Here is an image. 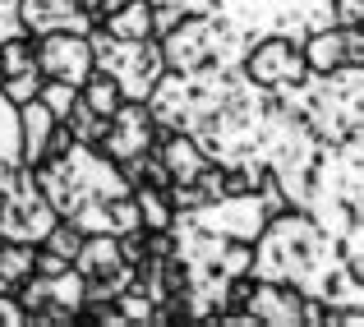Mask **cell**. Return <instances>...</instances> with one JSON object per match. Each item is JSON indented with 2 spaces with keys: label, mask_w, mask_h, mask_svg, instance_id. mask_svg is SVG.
<instances>
[{
  "label": "cell",
  "mask_w": 364,
  "mask_h": 327,
  "mask_svg": "<svg viewBox=\"0 0 364 327\" xmlns=\"http://www.w3.org/2000/svg\"><path fill=\"white\" fill-rule=\"evenodd\" d=\"M88 42H92V65L120 83L124 102H148L152 97V88L166 74V55H161L157 37H148V42H120V37H111L97 23L88 33Z\"/></svg>",
  "instance_id": "1"
},
{
  "label": "cell",
  "mask_w": 364,
  "mask_h": 327,
  "mask_svg": "<svg viewBox=\"0 0 364 327\" xmlns=\"http://www.w3.org/2000/svg\"><path fill=\"white\" fill-rule=\"evenodd\" d=\"M60 221L55 213V203L42 194V185H37L33 171H18L14 189L5 194V208H0V240H28V245H42L46 230Z\"/></svg>",
  "instance_id": "2"
},
{
  "label": "cell",
  "mask_w": 364,
  "mask_h": 327,
  "mask_svg": "<svg viewBox=\"0 0 364 327\" xmlns=\"http://www.w3.org/2000/svg\"><path fill=\"white\" fill-rule=\"evenodd\" d=\"M240 70L249 79L258 83V88L267 92H282V88H295V83L309 79V65H304V51L295 37L286 33H267V37H254L240 60Z\"/></svg>",
  "instance_id": "3"
},
{
  "label": "cell",
  "mask_w": 364,
  "mask_h": 327,
  "mask_svg": "<svg viewBox=\"0 0 364 327\" xmlns=\"http://www.w3.org/2000/svg\"><path fill=\"white\" fill-rule=\"evenodd\" d=\"M157 134H161V124H157L148 102H120L116 115L107 120V129H102V139H97V152H107L120 166V161L143 157V152L157 148Z\"/></svg>",
  "instance_id": "4"
},
{
  "label": "cell",
  "mask_w": 364,
  "mask_h": 327,
  "mask_svg": "<svg viewBox=\"0 0 364 327\" xmlns=\"http://www.w3.org/2000/svg\"><path fill=\"white\" fill-rule=\"evenodd\" d=\"M194 226L213 230V235L222 240H258V230L267 226V208L258 203V194L249 189V194H226V198H213V203L194 208V213H185Z\"/></svg>",
  "instance_id": "5"
},
{
  "label": "cell",
  "mask_w": 364,
  "mask_h": 327,
  "mask_svg": "<svg viewBox=\"0 0 364 327\" xmlns=\"http://www.w3.org/2000/svg\"><path fill=\"white\" fill-rule=\"evenodd\" d=\"M33 46H37V70L46 79H65L74 88H83L88 74L97 70L92 65V42L83 33H33Z\"/></svg>",
  "instance_id": "6"
},
{
  "label": "cell",
  "mask_w": 364,
  "mask_h": 327,
  "mask_svg": "<svg viewBox=\"0 0 364 327\" xmlns=\"http://www.w3.org/2000/svg\"><path fill=\"white\" fill-rule=\"evenodd\" d=\"M161 42V55H166V70L171 74H194L203 65H213V51H217V28H213V14H185Z\"/></svg>",
  "instance_id": "7"
},
{
  "label": "cell",
  "mask_w": 364,
  "mask_h": 327,
  "mask_svg": "<svg viewBox=\"0 0 364 327\" xmlns=\"http://www.w3.org/2000/svg\"><path fill=\"white\" fill-rule=\"evenodd\" d=\"M18 23L23 33H83L102 23L92 9H83V0H18Z\"/></svg>",
  "instance_id": "8"
},
{
  "label": "cell",
  "mask_w": 364,
  "mask_h": 327,
  "mask_svg": "<svg viewBox=\"0 0 364 327\" xmlns=\"http://www.w3.org/2000/svg\"><path fill=\"white\" fill-rule=\"evenodd\" d=\"M240 309H249L258 323H272V327H300L304 323V295L295 291V286L258 282L254 277V291H249V300Z\"/></svg>",
  "instance_id": "9"
},
{
  "label": "cell",
  "mask_w": 364,
  "mask_h": 327,
  "mask_svg": "<svg viewBox=\"0 0 364 327\" xmlns=\"http://www.w3.org/2000/svg\"><path fill=\"white\" fill-rule=\"evenodd\" d=\"M157 157L166 161L171 180H198L208 166H213V157L203 152V143H198L189 129H161L157 134Z\"/></svg>",
  "instance_id": "10"
},
{
  "label": "cell",
  "mask_w": 364,
  "mask_h": 327,
  "mask_svg": "<svg viewBox=\"0 0 364 327\" xmlns=\"http://www.w3.org/2000/svg\"><path fill=\"white\" fill-rule=\"evenodd\" d=\"M18 120H23V166L37 171V166L46 161V143H51V129H55L60 120L46 111L42 97L23 102V107H18Z\"/></svg>",
  "instance_id": "11"
},
{
  "label": "cell",
  "mask_w": 364,
  "mask_h": 327,
  "mask_svg": "<svg viewBox=\"0 0 364 327\" xmlns=\"http://www.w3.org/2000/svg\"><path fill=\"white\" fill-rule=\"evenodd\" d=\"M304 51V65H309V74H332L346 65V28H318V33H309L300 42Z\"/></svg>",
  "instance_id": "12"
},
{
  "label": "cell",
  "mask_w": 364,
  "mask_h": 327,
  "mask_svg": "<svg viewBox=\"0 0 364 327\" xmlns=\"http://www.w3.org/2000/svg\"><path fill=\"white\" fill-rule=\"evenodd\" d=\"M120 263H124L120 258V235H111V230L83 235V249H79V258H74V267H79L83 277H107V272H116Z\"/></svg>",
  "instance_id": "13"
},
{
  "label": "cell",
  "mask_w": 364,
  "mask_h": 327,
  "mask_svg": "<svg viewBox=\"0 0 364 327\" xmlns=\"http://www.w3.org/2000/svg\"><path fill=\"white\" fill-rule=\"evenodd\" d=\"M102 28L111 37H120V42H148V37H157L152 33V5L148 0H124L120 9H107Z\"/></svg>",
  "instance_id": "14"
},
{
  "label": "cell",
  "mask_w": 364,
  "mask_h": 327,
  "mask_svg": "<svg viewBox=\"0 0 364 327\" xmlns=\"http://www.w3.org/2000/svg\"><path fill=\"white\" fill-rule=\"evenodd\" d=\"M33 272H37V245H28V240H0V286L18 291Z\"/></svg>",
  "instance_id": "15"
},
{
  "label": "cell",
  "mask_w": 364,
  "mask_h": 327,
  "mask_svg": "<svg viewBox=\"0 0 364 327\" xmlns=\"http://www.w3.org/2000/svg\"><path fill=\"white\" fill-rule=\"evenodd\" d=\"M134 203H139V213H143V230H171L176 226V203H171L166 189L134 185Z\"/></svg>",
  "instance_id": "16"
},
{
  "label": "cell",
  "mask_w": 364,
  "mask_h": 327,
  "mask_svg": "<svg viewBox=\"0 0 364 327\" xmlns=\"http://www.w3.org/2000/svg\"><path fill=\"white\" fill-rule=\"evenodd\" d=\"M79 97H83V107H92V111L102 115V120H111V115H116V107L124 102V92H120V83L111 79V74L92 70V74H88V83L79 88Z\"/></svg>",
  "instance_id": "17"
},
{
  "label": "cell",
  "mask_w": 364,
  "mask_h": 327,
  "mask_svg": "<svg viewBox=\"0 0 364 327\" xmlns=\"http://www.w3.org/2000/svg\"><path fill=\"white\" fill-rule=\"evenodd\" d=\"M0 157L23 166V120H18V102L0 88Z\"/></svg>",
  "instance_id": "18"
},
{
  "label": "cell",
  "mask_w": 364,
  "mask_h": 327,
  "mask_svg": "<svg viewBox=\"0 0 364 327\" xmlns=\"http://www.w3.org/2000/svg\"><path fill=\"white\" fill-rule=\"evenodd\" d=\"M217 272L231 277V282L254 272V240H226L222 254H217Z\"/></svg>",
  "instance_id": "19"
},
{
  "label": "cell",
  "mask_w": 364,
  "mask_h": 327,
  "mask_svg": "<svg viewBox=\"0 0 364 327\" xmlns=\"http://www.w3.org/2000/svg\"><path fill=\"white\" fill-rule=\"evenodd\" d=\"M37 97L46 102V111H51L55 120H70V111L79 107V88L65 83V79H42V92H37Z\"/></svg>",
  "instance_id": "20"
},
{
  "label": "cell",
  "mask_w": 364,
  "mask_h": 327,
  "mask_svg": "<svg viewBox=\"0 0 364 327\" xmlns=\"http://www.w3.org/2000/svg\"><path fill=\"white\" fill-rule=\"evenodd\" d=\"M70 134H74V143H83V148H97V139H102V129H107V120H102L92 107H83V97H79V107L70 111Z\"/></svg>",
  "instance_id": "21"
},
{
  "label": "cell",
  "mask_w": 364,
  "mask_h": 327,
  "mask_svg": "<svg viewBox=\"0 0 364 327\" xmlns=\"http://www.w3.org/2000/svg\"><path fill=\"white\" fill-rule=\"evenodd\" d=\"M42 245L51 249V254H60V258H70V263H74V258H79V249H83V230L74 226L70 217H60L51 230H46V240H42Z\"/></svg>",
  "instance_id": "22"
},
{
  "label": "cell",
  "mask_w": 364,
  "mask_h": 327,
  "mask_svg": "<svg viewBox=\"0 0 364 327\" xmlns=\"http://www.w3.org/2000/svg\"><path fill=\"white\" fill-rule=\"evenodd\" d=\"M42 79H46L42 70H28V74H14V79H5V83H0V88H5L9 97H14L18 107H23V102H33L37 92H42Z\"/></svg>",
  "instance_id": "23"
},
{
  "label": "cell",
  "mask_w": 364,
  "mask_h": 327,
  "mask_svg": "<svg viewBox=\"0 0 364 327\" xmlns=\"http://www.w3.org/2000/svg\"><path fill=\"white\" fill-rule=\"evenodd\" d=\"M120 258L129 267H139L143 258H148V230H129V235H120Z\"/></svg>",
  "instance_id": "24"
},
{
  "label": "cell",
  "mask_w": 364,
  "mask_h": 327,
  "mask_svg": "<svg viewBox=\"0 0 364 327\" xmlns=\"http://www.w3.org/2000/svg\"><path fill=\"white\" fill-rule=\"evenodd\" d=\"M23 323H28V309L18 304L14 291H5V286H0V327H23Z\"/></svg>",
  "instance_id": "25"
},
{
  "label": "cell",
  "mask_w": 364,
  "mask_h": 327,
  "mask_svg": "<svg viewBox=\"0 0 364 327\" xmlns=\"http://www.w3.org/2000/svg\"><path fill=\"white\" fill-rule=\"evenodd\" d=\"M70 258H60V254H51V249L46 245H37V272L42 277H60V272H70Z\"/></svg>",
  "instance_id": "26"
},
{
  "label": "cell",
  "mask_w": 364,
  "mask_h": 327,
  "mask_svg": "<svg viewBox=\"0 0 364 327\" xmlns=\"http://www.w3.org/2000/svg\"><path fill=\"white\" fill-rule=\"evenodd\" d=\"M23 33V23H18V0H0V42L5 37Z\"/></svg>",
  "instance_id": "27"
},
{
  "label": "cell",
  "mask_w": 364,
  "mask_h": 327,
  "mask_svg": "<svg viewBox=\"0 0 364 327\" xmlns=\"http://www.w3.org/2000/svg\"><path fill=\"white\" fill-rule=\"evenodd\" d=\"M346 65L364 70V28H346Z\"/></svg>",
  "instance_id": "28"
},
{
  "label": "cell",
  "mask_w": 364,
  "mask_h": 327,
  "mask_svg": "<svg viewBox=\"0 0 364 327\" xmlns=\"http://www.w3.org/2000/svg\"><path fill=\"white\" fill-rule=\"evenodd\" d=\"M18 171H23V166H18V161H9V157H0V189H5V194H9V189H14V180H18Z\"/></svg>",
  "instance_id": "29"
},
{
  "label": "cell",
  "mask_w": 364,
  "mask_h": 327,
  "mask_svg": "<svg viewBox=\"0 0 364 327\" xmlns=\"http://www.w3.org/2000/svg\"><path fill=\"white\" fill-rule=\"evenodd\" d=\"M102 5H107V9H120V5H124V0H102Z\"/></svg>",
  "instance_id": "30"
},
{
  "label": "cell",
  "mask_w": 364,
  "mask_h": 327,
  "mask_svg": "<svg viewBox=\"0 0 364 327\" xmlns=\"http://www.w3.org/2000/svg\"><path fill=\"white\" fill-rule=\"evenodd\" d=\"M0 208H5V189H0Z\"/></svg>",
  "instance_id": "31"
},
{
  "label": "cell",
  "mask_w": 364,
  "mask_h": 327,
  "mask_svg": "<svg viewBox=\"0 0 364 327\" xmlns=\"http://www.w3.org/2000/svg\"><path fill=\"white\" fill-rule=\"evenodd\" d=\"M355 28H364V18H360V23H355Z\"/></svg>",
  "instance_id": "32"
}]
</instances>
